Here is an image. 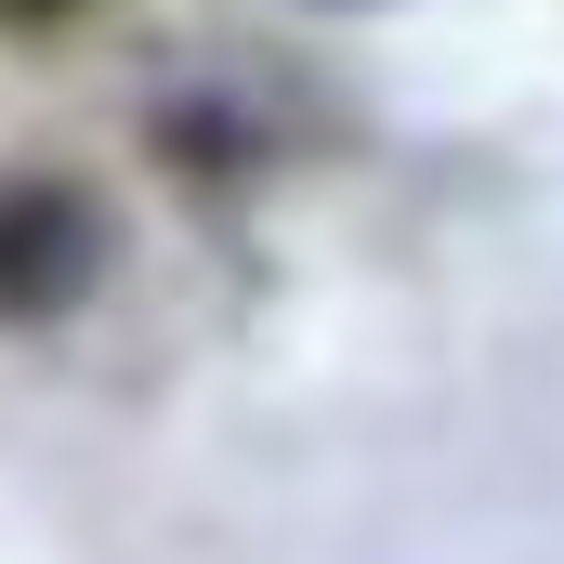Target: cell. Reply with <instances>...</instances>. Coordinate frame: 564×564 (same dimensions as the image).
<instances>
[{
	"label": "cell",
	"instance_id": "1",
	"mask_svg": "<svg viewBox=\"0 0 564 564\" xmlns=\"http://www.w3.org/2000/svg\"><path fill=\"white\" fill-rule=\"evenodd\" d=\"M93 276H106L93 197L53 184V171H13V184H0V315H13V328H53Z\"/></svg>",
	"mask_w": 564,
	"mask_h": 564
},
{
	"label": "cell",
	"instance_id": "2",
	"mask_svg": "<svg viewBox=\"0 0 564 564\" xmlns=\"http://www.w3.org/2000/svg\"><path fill=\"white\" fill-rule=\"evenodd\" d=\"M0 13H66V0H0Z\"/></svg>",
	"mask_w": 564,
	"mask_h": 564
}]
</instances>
